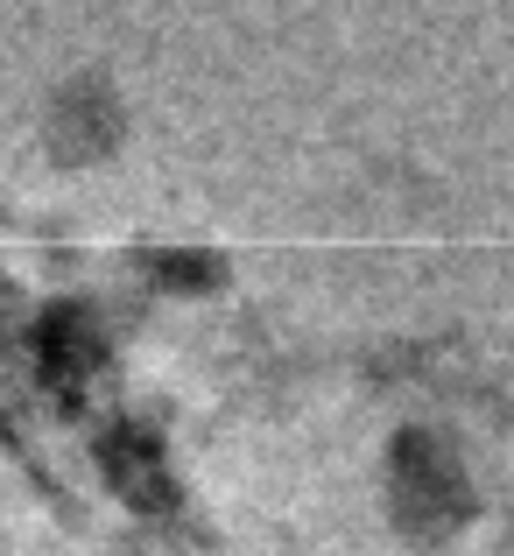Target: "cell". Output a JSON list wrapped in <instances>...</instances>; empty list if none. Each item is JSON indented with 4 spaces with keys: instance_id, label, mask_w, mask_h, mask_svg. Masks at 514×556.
I'll return each instance as SVG.
<instances>
[{
    "instance_id": "obj_1",
    "label": "cell",
    "mask_w": 514,
    "mask_h": 556,
    "mask_svg": "<svg viewBox=\"0 0 514 556\" xmlns=\"http://www.w3.org/2000/svg\"><path fill=\"white\" fill-rule=\"evenodd\" d=\"M36 141L57 169H106L135 141V99L99 64H78L36 99Z\"/></svg>"
}]
</instances>
